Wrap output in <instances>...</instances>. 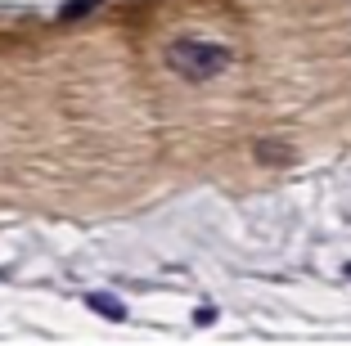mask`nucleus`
<instances>
[{
  "label": "nucleus",
  "mask_w": 351,
  "mask_h": 346,
  "mask_svg": "<svg viewBox=\"0 0 351 346\" xmlns=\"http://www.w3.org/2000/svg\"><path fill=\"white\" fill-rule=\"evenodd\" d=\"M86 306H90L95 315L113 319V324H122V319H126V306L117 301V297H108V293H90V297H86Z\"/></svg>",
  "instance_id": "nucleus-3"
},
{
  "label": "nucleus",
  "mask_w": 351,
  "mask_h": 346,
  "mask_svg": "<svg viewBox=\"0 0 351 346\" xmlns=\"http://www.w3.org/2000/svg\"><path fill=\"white\" fill-rule=\"evenodd\" d=\"M347 275H351V265H347Z\"/></svg>",
  "instance_id": "nucleus-5"
},
{
  "label": "nucleus",
  "mask_w": 351,
  "mask_h": 346,
  "mask_svg": "<svg viewBox=\"0 0 351 346\" xmlns=\"http://www.w3.org/2000/svg\"><path fill=\"white\" fill-rule=\"evenodd\" d=\"M252 158H257L261 166H293V149L279 140H261L257 149H252Z\"/></svg>",
  "instance_id": "nucleus-2"
},
{
  "label": "nucleus",
  "mask_w": 351,
  "mask_h": 346,
  "mask_svg": "<svg viewBox=\"0 0 351 346\" xmlns=\"http://www.w3.org/2000/svg\"><path fill=\"white\" fill-rule=\"evenodd\" d=\"M99 5L104 0H68V5L59 10V23H77V18H86V14H95Z\"/></svg>",
  "instance_id": "nucleus-4"
},
{
  "label": "nucleus",
  "mask_w": 351,
  "mask_h": 346,
  "mask_svg": "<svg viewBox=\"0 0 351 346\" xmlns=\"http://www.w3.org/2000/svg\"><path fill=\"white\" fill-rule=\"evenodd\" d=\"M234 63V50L230 45H217V41H198V36H180V41L167 45V68L185 82H212Z\"/></svg>",
  "instance_id": "nucleus-1"
}]
</instances>
